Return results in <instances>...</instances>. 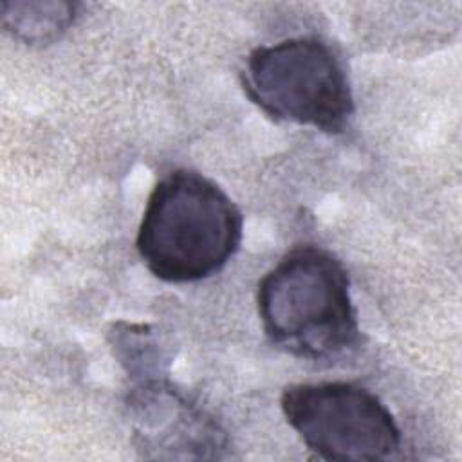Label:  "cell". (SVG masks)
<instances>
[{
    "mask_svg": "<svg viewBox=\"0 0 462 462\" xmlns=\"http://www.w3.org/2000/svg\"><path fill=\"white\" fill-rule=\"evenodd\" d=\"M256 307L271 345L298 359L336 363L361 346L348 273L321 245L287 251L258 282Z\"/></svg>",
    "mask_w": 462,
    "mask_h": 462,
    "instance_id": "obj_1",
    "label": "cell"
},
{
    "mask_svg": "<svg viewBox=\"0 0 462 462\" xmlns=\"http://www.w3.org/2000/svg\"><path fill=\"white\" fill-rule=\"evenodd\" d=\"M242 235L244 217L215 180L193 170H173L148 197L135 247L155 278L191 283L222 271Z\"/></svg>",
    "mask_w": 462,
    "mask_h": 462,
    "instance_id": "obj_2",
    "label": "cell"
},
{
    "mask_svg": "<svg viewBox=\"0 0 462 462\" xmlns=\"http://www.w3.org/2000/svg\"><path fill=\"white\" fill-rule=\"evenodd\" d=\"M240 79L251 103L274 121L341 134L356 110L341 60L318 38L298 36L253 49Z\"/></svg>",
    "mask_w": 462,
    "mask_h": 462,
    "instance_id": "obj_3",
    "label": "cell"
},
{
    "mask_svg": "<svg viewBox=\"0 0 462 462\" xmlns=\"http://www.w3.org/2000/svg\"><path fill=\"white\" fill-rule=\"evenodd\" d=\"M287 424L323 460H388L402 444L401 428L368 388L345 383H298L283 388Z\"/></svg>",
    "mask_w": 462,
    "mask_h": 462,
    "instance_id": "obj_4",
    "label": "cell"
},
{
    "mask_svg": "<svg viewBox=\"0 0 462 462\" xmlns=\"http://www.w3.org/2000/svg\"><path fill=\"white\" fill-rule=\"evenodd\" d=\"M125 406L139 457L162 460L224 457L226 431L168 377L134 383Z\"/></svg>",
    "mask_w": 462,
    "mask_h": 462,
    "instance_id": "obj_5",
    "label": "cell"
},
{
    "mask_svg": "<svg viewBox=\"0 0 462 462\" xmlns=\"http://www.w3.org/2000/svg\"><path fill=\"white\" fill-rule=\"evenodd\" d=\"M70 2H2V27L25 45H49L60 40L76 20Z\"/></svg>",
    "mask_w": 462,
    "mask_h": 462,
    "instance_id": "obj_6",
    "label": "cell"
},
{
    "mask_svg": "<svg viewBox=\"0 0 462 462\" xmlns=\"http://www.w3.org/2000/svg\"><path fill=\"white\" fill-rule=\"evenodd\" d=\"M114 357L125 368L132 383L168 377L171 357L162 348L155 330L144 323L117 321L108 330Z\"/></svg>",
    "mask_w": 462,
    "mask_h": 462,
    "instance_id": "obj_7",
    "label": "cell"
}]
</instances>
